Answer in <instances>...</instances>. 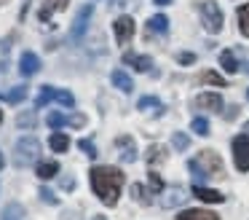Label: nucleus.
I'll list each match as a JSON object with an SVG mask.
<instances>
[{
  "instance_id": "obj_1",
  "label": "nucleus",
  "mask_w": 249,
  "mask_h": 220,
  "mask_svg": "<svg viewBox=\"0 0 249 220\" xmlns=\"http://www.w3.org/2000/svg\"><path fill=\"white\" fill-rule=\"evenodd\" d=\"M89 177H91V188L102 199V204L115 207L121 196V188H124V172L115 169V166H94L89 172Z\"/></svg>"
},
{
  "instance_id": "obj_2",
  "label": "nucleus",
  "mask_w": 249,
  "mask_h": 220,
  "mask_svg": "<svg viewBox=\"0 0 249 220\" xmlns=\"http://www.w3.org/2000/svg\"><path fill=\"white\" fill-rule=\"evenodd\" d=\"M188 169L193 175V180H222L225 177V166H222V159L214 153V150H201L196 159L188 161Z\"/></svg>"
},
{
  "instance_id": "obj_3",
  "label": "nucleus",
  "mask_w": 249,
  "mask_h": 220,
  "mask_svg": "<svg viewBox=\"0 0 249 220\" xmlns=\"http://www.w3.org/2000/svg\"><path fill=\"white\" fill-rule=\"evenodd\" d=\"M38 156H40V142H38V140H35V137H22L17 142V148H14V164L24 169V166L35 164Z\"/></svg>"
},
{
  "instance_id": "obj_4",
  "label": "nucleus",
  "mask_w": 249,
  "mask_h": 220,
  "mask_svg": "<svg viewBox=\"0 0 249 220\" xmlns=\"http://www.w3.org/2000/svg\"><path fill=\"white\" fill-rule=\"evenodd\" d=\"M198 14H201V21H204V30L217 35L222 30V11L217 8L214 0H201L198 3Z\"/></svg>"
},
{
  "instance_id": "obj_5",
  "label": "nucleus",
  "mask_w": 249,
  "mask_h": 220,
  "mask_svg": "<svg viewBox=\"0 0 249 220\" xmlns=\"http://www.w3.org/2000/svg\"><path fill=\"white\" fill-rule=\"evenodd\" d=\"M233 161L238 172H249V134L233 137Z\"/></svg>"
},
{
  "instance_id": "obj_6",
  "label": "nucleus",
  "mask_w": 249,
  "mask_h": 220,
  "mask_svg": "<svg viewBox=\"0 0 249 220\" xmlns=\"http://www.w3.org/2000/svg\"><path fill=\"white\" fill-rule=\"evenodd\" d=\"M91 16H94V5H83V8L78 11L75 21H72V30H70V38H72V40H81V38L86 35Z\"/></svg>"
},
{
  "instance_id": "obj_7",
  "label": "nucleus",
  "mask_w": 249,
  "mask_h": 220,
  "mask_svg": "<svg viewBox=\"0 0 249 220\" xmlns=\"http://www.w3.org/2000/svg\"><path fill=\"white\" fill-rule=\"evenodd\" d=\"M113 30H115V40L121 43V46H126V43L134 38V19L131 16H121V19H115V24H113Z\"/></svg>"
},
{
  "instance_id": "obj_8",
  "label": "nucleus",
  "mask_w": 249,
  "mask_h": 220,
  "mask_svg": "<svg viewBox=\"0 0 249 220\" xmlns=\"http://www.w3.org/2000/svg\"><path fill=\"white\" fill-rule=\"evenodd\" d=\"M115 148L121 150V159L126 161V164H134L137 161V145H134V140L129 137V134H121L118 140H115Z\"/></svg>"
},
{
  "instance_id": "obj_9",
  "label": "nucleus",
  "mask_w": 249,
  "mask_h": 220,
  "mask_svg": "<svg viewBox=\"0 0 249 220\" xmlns=\"http://www.w3.org/2000/svg\"><path fill=\"white\" fill-rule=\"evenodd\" d=\"M40 70V59L35 57L33 51H24L22 59H19V73L24 75V78H30V75H35Z\"/></svg>"
},
{
  "instance_id": "obj_10",
  "label": "nucleus",
  "mask_w": 249,
  "mask_h": 220,
  "mask_svg": "<svg viewBox=\"0 0 249 220\" xmlns=\"http://www.w3.org/2000/svg\"><path fill=\"white\" fill-rule=\"evenodd\" d=\"M182 201H185V191H182V188H177V185L166 188V191H163V196H161V207H163V209L179 207Z\"/></svg>"
},
{
  "instance_id": "obj_11",
  "label": "nucleus",
  "mask_w": 249,
  "mask_h": 220,
  "mask_svg": "<svg viewBox=\"0 0 249 220\" xmlns=\"http://www.w3.org/2000/svg\"><path fill=\"white\" fill-rule=\"evenodd\" d=\"M193 196L201 199V201H206V204H222L225 201V196H222L220 191H214V188H204V185H193Z\"/></svg>"
},
{
  "instance_id": "obj_12",
  "label": "nucleus",
  "mask_w": 249,
  "mask_h": 220,
  "mask_svg": "<svg viewBox=\"0 0 249 220\" xmlns=\"http://www.w3.org/2000/svg\"><path fill=\"white\" fill-rule=\"evenodd\" d=\"M193 105L198 110H222V97L220 94H198Z\"/></svg>"
},
{
  "instance_id": "obj_13",
  "label": "nucleus",
  "mask_w": 249,
  "mask_h": 220,
  "mask_svg": "<svg viewBox=\"0 0 249 220\" xmlns=\"http://www.w3.org/2000/svg\"><path fill=\"white\" fill-rule=\"evenodd\" d=\"M110 80H113V86H115V89H121L124 94H131V91H134V80H131L124 70H113Z\"/></svg>"
},
{
  "instance_id": "obj_14",
  "label": "nucleus",
  "mask_w": 249,
  "mask_h": 220,
  "mask_svg": "<svg viewBox=\"0 0 249 220\" xmlns=\"http://www.w3.org/2000/svg\"><path fill=\"white\" fill-rule=\"evenodd\" d=\"M147 32H150V35H166L169 32V19L163 14L150 16V21H147Z\"/></svg>"
},
{
  "instance_id": "obj_15",
  "label": "nucleus",
  "mask_w": 249,
  "mask_h": 220,
  "mask_svg": "<svg viewBox=\"0 0 249 220\" xmlns=\"http://www.w3.org/2000/svg\"><path fill=\"white\" fill-rule=\"evenodd\" d=\"M124 62H126V64H131L134 70H140V73H150V70H153V59H150V57H137V54H126Z\"/></svg>"
},
{
  "instance_id": "obj_16",
  "label": "nucleus",
  "mask_w": 249,
  "mask_h": 220,
  "mask_svg": "<svg viewBox=\"0 0 249 220\" xmlns=\"http://www.w3.org/2000/svg\"><path fill=\"white\" fill-rule=\"evenodd\" d=\"M177 220H220L214 212H206V209H182L177 215Z\"/></svg>"
},
{
  "instance_id": "obj_17",
  "label": "nucleus",
  "mask_w": 249,
  "mask_h": 220,
  "mask_svg": "<svg viewBox=\"0 0 249 220\" xmlns=\"http://www.w3.org/2000/svg\"><path fill=\"white\" fill-rule=\"evenodd\" d=\"M137 107H140V110H153L156 116H163V110H166L158 97H142V100L137 102Z\"/></svg>"
},
{
  "instance_id": "obj_18",
  "label": "nucleus",
  "mask_w": 249,
  "mask_h": 220,
  "mask_svg": "<svg viewBox=\"0 0 249 220\" xmlns=\"http://www.w3.org/2000/svg\"><path fill=\"white\" fill-rule=\"evenodd\" d=\"M35 175H38L40 180H51V177L59 175V164H56V161H40L38 169H35Z\"/></svg>"
},
{
  "instance_id": "obj_19",
  "label": "nucleus",
  "mask_w": 249,
  "mask_h": 220,
  "mask_svg": "<svg viewBox=\"0 0 249 220\" xmlns=\"http://www.w3.org/2000/svg\"><path fill=\"white\" fill-rule=\"evenodd\" d=\"M0 97H3V100H6L8 105H19V102H22L24 97H27V86H14L11 91H3Z\"/></svg>"
},
{
  "instance_id": "obj_20",
  "label": "nucleus",
  "mask_w": 249,
  "mask_h": 220,
  "mask_svg": "<svg viewBox=\"0 0 249 220\" xmlns=\"http://www.w3.org/2000/svg\"><path fill=\"white\" fill-rule=\"evenodd\" d=\"M49 145H51V150H56V153H65V150L70 148V140H67V134L54 132V134L49 137Z\"/></svg>"
},
{
  "instance_id": "obj_21",
  "label": "nucleus",
  "mask_w": 249,
  "mask_h": 220,
  "mask_svg": "<svg viewBox=\"0 0 249 220\" xmlns=\"http://www.w3.org/2000/svg\"><path fill=\"white\" fill-rule=\"evenodd\" d=\"M70 0H46V8L40 11V21H49L51 11H65Z\"/></svg>"
},
{
  "instance_id": "obj_22",
  "label": "nucleus",
  "mask_w": 249,
  "mask_h": 220,
  "mask_svg": "<svg viewBox=\"0 0 249 220\" xmlns=\"http://www.w3.org/2000/svg\"><path fill=\"white\" fill-rule=\"evenodd\" d=\"M131 196H134V201H140V204H150L153 201V193L147 191V188H142L140 182H134V185H131Z\"/></svg>"
},
{
  "instance_id": "obj_23",
  "label": "nucleus",
  "mask_w": 249,
  "mask_h": 220,
  "mask_svg": "<svg viewBox=\"0 0 249 220\" xmlns=\"http://www.w3.org/2000/svg\"><path fill=\"white\" fill-rule=\"evenodd\" d=\"M220 64H222V70H225V73H236V70H238L236 54H233V51H222L220 54Z\"/></svg>"
},
{
  "instance_id": "obj_24",
  "label": "nucleus",
  "mask_w": 249,
  "mask_h": 220,
  "mask_svg": "<svg viewBox=\"0 0 249 220\" xmlns=\"http://www.w3.org/2000/svg\"><path fill=\"white\" fill-rule=\"evenodd\" d=\"M3 220H24V207L22 204H8L3 209Z\"/></svg>"
},
{
  "instance_id": "obj_25",
  "label": "nucleus",
  "mask_w": 249,
  "mask_h": 220,
  "mask_svg": "<svg viewBox=\"0 0 249 220\" xmlns=\"http://www.w3.org/2000/svg\"><path fill=\"white\" fill-rule=\"evenodd\" d=\"M54 94H56V89L40 86V94H38V100H35V107H43V105H49V102H54Z\"/></svg>"
},
{
  "instance_id": "obj_26",
  "label": "nucleus",
  "mask_w": 249,
  "mask_h": 220,
  "mask_svg": "<svg viewBox=\"0 0 249 220\" xmlns=\"http://www.w3.org/2000/svg\"><path fill=\"white\" fill-rule=\"evenodd\" d=\"M238 30H241V35L249 38V3L238 8Z\"/></svg>"
},
{
  "instance_id": "obj_27",
  "label": "nucleus",
  "mask_w": 249,
  "mask_h": 220,
  "mask_svg": "<svg viewBox=\"0 0 249 220\" xmlns=\"http://www.w3.org/2000/svg\"><path fill=\"white\" fill-rule=\"evenodd\" d=\"M54 102H59V105H65V107H72V105H75V97H72L70 91H65V89H56Z\"/></svg>"
},
{
  "instance_id": "obj_28",
  "label": "nucleus",
  "mask_w": 249,
  "mask_h": 220,
  "mask_svg": "<svg viewBox=\"0 0 249 220\" xmlns=\"http://www.w3.org/2000/svg\"><path fill=\"white\" fill-rule=\"evenodd\" d=\"M17 123L22 129H33L35 123H38V116H35V110H30V113H22V116L17 118Z\"/></svg>"
},
{
  "instance_id": "obj_29",
  "label": "nucleus",
  "mask_w": 249,
  "mask_h": 220,
  "mask_svg": "<svg viewBox=\"0 0 249 220\" xmlns=\"http://www.w3.org/2000/svg\"><path fill=\"white\" fill-rule=\"evenodd\" d=\"M172 145L177 150H188L190 148V137H188V134H182V132H174L172 134Z\"/></svg>"
},
{
  "instance_id": "obj_30",
  "label": "nucleus",
  "mask_w": 249,
  "mask_h": 220,
  "mask_svg": "<svg viewBox=\"0 0 249 220\" xmlns=\"http://www.w3.org/2000/svg\"><path fill=\"white\" fill-rule=\"evenodd\" d=\"M150 193L153 196H156V193H163V180L156 169H150Z\"/></svg>"
},
{
  "instance_id": "obj_31",
  "label": "nucleus",
  "mask_w": 249,
  "mask_h": 220,
  "mask_svg": "<svg viewBox=\"0 0 249 220\" xmlns=\"http://www.w3.org/2000/svg\"><path fill=\"white\" fill-rule=\"evenodd\" d=\"M46 123H49L51 129H59V126H65V123H67V118L62 116V113L51 110V113H49V118H46Z\"/></svg>"
},
{
  "instance_id": "obj_32",
  "label": "nucleus",
  "mask_w": 249,
  "mask_h": 220,
  "mask_svg": "<svg viewBox=\"0 0 249 220\" xmlns=\"http://www.w3.org/2000/svg\"><path fill=\"white\" fill-rule=\"evenodd\" d=\"M190 129H193L196 134H201V137H204V134H209V121H206V118H193Z\"/></svg>"
},
{
  "instance_id": "obj_33",
  "label": "nucleus",
  "mask_w": 249,
  "mask_h": 220,
  "mask_svg": "<svg viewBox=\"0 0 249 220\" xmlns=\"http://www.w3.org/2000/svg\"><path fill=\"white\" fill-rule=\"evenodd\" d=\"M8 54H11V46L6 40H0V73L8 67Z\"/></svg>"
},
{
  "instance_id": "obj_34",
  "label": "nucleus",
  "mask_w": 249,
  "mask_h": 220,
  "mask_svg": "<svg viewBox=\"0 0 249 220\" xmlns=\"http://www.w3.org/2000/svg\"><path fill=\"white\" fill-rule=\"evenodd\" d=\"M145 159L150 161V164L161 161V159H163V148H161V145H150V148H147V156H145Z\"/></svg>"
},
{
  "instance_id": "obj_35",
  "label": "nucleus",
  "mask_w": 249,
  "mask_h": 220,
  "mask_svg": "<svg viewBox=\"0 0 249 220\" xmlns=\"http://www.w3.org/2000/svg\"><path fill=\"white\" fill-rule=\"evenodd\" d=\"M78 148H81L83 153L89 156V159H97V148H94L91 140H78Z\"/></svg>"
},
{
  "instance_id": "obj_36",
  "label": "nucleus",
  "mask_w": 249,
  "mask_h": 220,
  "mask_svg": "<svg viewBox=\"0 0 249 220\" xmlns=\"http://www.w3.org/2000/svg\"><path fill=\"white\" fill-rule=\"evenodd\" d=\"M201 80H204V83H214V86H225V78H220V75L212 73V70H209V73L201 75Z\"/></svg>"
},
{
  "instance_id": "obj_37",
  "label": "nucleus",
  "mask_w": 249,
  "mask_h": 220,
  "mask_svg": "<svg viewBox=\"0 0 249 220\" xmlns=\"http://www.w3.org/2000/svg\"><path fill=\"white\" fill-rule=\"evenodd\" d=\"M40 199H43L46 204H59V199H56L54 193L49 191V188H40Z\"/></svg>"
},
{
  "instance_id": "obj_38",
  "label": "nucleus",
  "mask_w": 249,
  "mask_h": 220,
  "mask_svg": "<svg viewBox=\"0 0 249 220\" xmlns=\"http://www.w3.org/2000/svg\"><path fill=\"white\" fill-rule=\"evenodd\" d=\"M222 118H225V121H236L238 118V105H231L228 110H222Z\"/></svg>"
},
{
  "instance_id": "obj_39",
  "label": "nucleus",
  "mask_w": 249,
  "mask_h": 220,
  "mask_svg": "<svg viewBox=\"0 0 249 220\" xmlns=\"http://www.w3.org/2000/svg\"><path fill=\"white\" fill-rule=\"evenodd\" d=\"M177 62H179V64H193V62H196V54L182 51V54H177Z\"/></svg>"
},
{
  "instance_id": "obj_40",
  "label": "nucleus",
  "mask_w": 249,
  "mask_h": 220,
  "mask_svg": "<svg viewBox=\"0 0 249 220\" xmlns=\"http://www.w3.org/2000/svg\"><path fill=\"white\" fill-rule=\"evenodd\" d=\"M67 123H70V126H86V116L75 113V116H70V118H67Z\"/></svg>"
},
{
  "instance_id": "obj_41",
  "label": "nucleus",
  "mask_w": 249,
  "mask_h": 220,
  "mask_svg": "<svg viewBox=\"0 0 249 220\" xmlns=\"http://www.w3.org/2000/svg\"><path fill=\"white\" fill-rule=\"evenodd\" d=\"M62 188H65V191H72V188H75V180H72V177H62Z\"/></svg>"
},
{
  "instance_id": "obj_42",
  "label": "nucleus",
  "mask_w": 249,
  "mask_h": 220,
  "mask_svg": "<svg viewBox=\"0 0 249 220\" xmlns=\"http://www.w3.org/2000/svg\"><path fill=\"white\" fill-rule=\"evenodd\" d=\"M153 3H156V5H169L172 0H153Z\"/></svg>"
},
{
  "instance_id": "obj_43",
  "label": "nucleus",
  "mask_w": 249,
  "mask_h": 220,
  "mask_svg": "<svg viewBox=\"0 0 249 220\" xmlns=\"http://www.w3.org/2000/svg\"><path fill=\"white\" fill-rule=\"evenodd\" d=\"M241 70H244V73L249 75V62H244V64H241Z\"/></svg>"
},
{
  "instance_id": "obj_44",
  "label": "nucleus",
  "mask_w": 249,
  "mask_h": 220,
  "mask_svg": "<svg viewBox=\"0 0 249 220\" xmlns=\"http://www.w3.org/2000/svg\"><path fill=\"white\" fill-rule=\"evenodd\" d=\"M94 220H107V218H105V215H97V218H94Z\"/></svg>"
},
{
  "instance_id": "obj_45",
  "label": "nucleus",
  "mask_w": 249,
  "mask_h": 220,
  "mask_svg": "<svg viewBox=\"0 0 249 220\" xmlns=\"http://www.w3.org/2000/svg\"><path fill=\"white\" fill-rule=\"evenodd\" d=\"M3 164H6V161H3V153H0V169H3Z\"/></svg>"
},
{
  "instance_id": "obj_46",
  "label": "nucleus",
  "mask_w": 249,
  "mask_h": 220,
  "mask_svg": "<svg viewBox=\"0 0 249 220\" xmlns=\"http://www.w3.org/2000/svg\"><path fill=\"white\" fill-rule=\"evenodd\" d=\"M244 132H247V134H249V121H247V126H244Z\"/></svg>"
},
{
  "instance_id": "obj_47",
  "label": "nucleus",
  "mask_w": 249,
  "mask_h": 220,
  "mask_svg": "<svg viewBox=\"0 0 249 220\" xmlns=\"http://www.w3.org/2000/svg\"><path fill=\"white\" fill-rule=\"evenodd\" d=\"M247 100H249V89H247Z\"/></svg>"
},
{
  "instance_id": "obj_48",
  "label": "nucleus",
  "mask_w": 249,
  "mask_h": 220,
  "mask_svg": "<svg viewBox=\"0 0 249 220\" xmlns=\"http://www.w3.org/2000/svg\"><path fill=\"white\" fill-rule=\"evenodd\" d=\"M0 121H3V113H0Z\"/></svg>"
},
{
  "instance_id": "obj_49",
  "label": "nucleus",
  "mask_w": 249,
  "mask_h": 220,
  "mask_svg": "<svg viewBox=\"0 0 249 220\" xmlns=\"http://www.w3.org/2000/svg\"><path fill=\"white\" fill-rule=\"evenodd\" d=\"M0 3H6V0H0Z\"/></svg>"
}]
</instances>
